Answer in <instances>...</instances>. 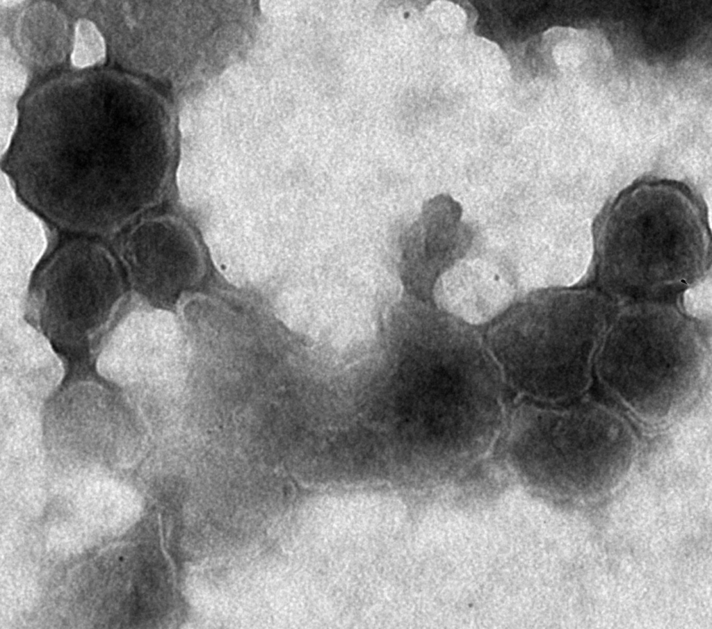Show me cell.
Instances as JSON below:
<instances>
[{
	"label": "cell",
	"mask_w": 712,
	"mask_h": 629,
	"mask_svg": "<svg viewBox=\"0 0 712 629\" xmlns=\"http://www.w3.org/2000/svg\"><path fill=\"white\" fill-rule=\"evenodd\" d=\"M177 226L165 218L138 219L125 229L118 243L116 254L131 293L144 304H163L170 298L172 263L180 259L175 256L194 250L179 251L191 241L185 234L181 236L184 231L175 240Z\"/></svg>",
	"instance_id": "6"
},
{
	"label": "cell",
	"mask_w": 712,
	"mask_h": 629,
	"mask_svg": "<svg viewBox=\"0 0 712 629\" xmlns=\"http://www.w3.org/2000/svg\"><path fill=\"white\" fill-rule=\"evenodd\" d=\"M711 329L670 302L623 304L597 352V377L642 421L668 423L699 395L711 366Z\"/></svg>",
	"instance_id": "1"
},
{
	"label": "cell",
	"mask_w": 712,
	"mask_h": 629,
	"mask_svg": "<svg viewBox=\"0 0 712 629\" xmlns=\"http://www.w3.org/2000/svg\"><path fill=\"white\" fill-rule=\"evenodd\" d=\"M682 311L700 325L711 329V281L705 275L681 293Z\"/></svg>",
	"instance_id": "9"
},
{
	"label": "cell",
	"mask_w": 712,
	"mask_h": 629,
	"mask_svg": "<svg viewBox=\"0 0 712 629\" xmlns=\"http://www.w3.org/2000/svg\"><path fill=\"white\" fill-rule=\"evenodd\" d=\"M116 254L79 237L57 247L31 282L26 318L57 351L95 356L120 317L131 291Z\"/></svg>",
	"instance_id": "2"
},
{
	"label": "cell",
	"mask_w": 712,
	"mask_h": 629,
	"mask_svg": "<svg viewBox=\"0 0 712 629\" xmlns=\"http://www.w3.org/2000/svg\"><path fill=\"white\" fill-rule=\"evenodd\" d=\"M531 297L496 324L492 343L508 350L540 348L551 384L561 398L590 386L595 358L614 313L613 301L590 288L551 291Z\"/></svg>",
	"instance_id": "3"
},
{
	"label": "cell",
	"mask_w": 712,
	"mask_h": 629,
	"mask_svg": "<svg viewBox=\"0 0 712 629\" xmlns=\"http://www.w3.org/2000/svg\"><path fill=\"white\" fill-rule=\"evenodd\" d=\"M105 51L104 38L95 25L88 19H80L75 29L72 64L80 68L93 65L104 58Z\"/></svg>",
	"instance_id": "8"
},
{
	"label": "cell",
	"mask_w": 712,
	"mask_h": 629,
	"mask_svg": "<svg viewBox=\"0 0 712 629\" xmlns=\"http://www.w3.org/2000/svg\"><path fill=\"white\" fill-rule=\"evenodd\" d=\"M47 221L18 194L1 170V318L24 316L31 282L51 242Z\"/></svg>",
	"instance_id": "5"
},
{
	"label": "cell",
	"mask_w": 712,
	"mask_h": 629,
	"mask_svg": "<svg viewBox=\"0 0 712 629\" xmlns=\"http://www.w3.org/2000/svg\"><path fill=\"white\" fill-rule=\"evenodd\" d=\"M15 102L1 101V156L9 149L17 127Z\"/></svg>",
	"instance_id": "11"
},
{
	"label": "cell",
	"mask_w": 712,
	"mask_h": 629,
	"mask_svg": "<svg viewBox=\"0 0 712 629\" xmlns=\"http://www.w3.org/2000/svg\"><path fill=\"white\" fill-rule=\"evenodd\" d=\"M5 56L1 58V101L15 102L23 92L26 74L17 56L5 43Z\"/></svg>",
	"instance_id": "10"
},
{
	"label": "cell",
	"mask_w": 712,
	"mask_h": 629,
	"mask_svg": "<svg viewBox=\"0 0 712 629\" xmlns=\"http://www.w3.org/2000/svg\"><path fill=\"white\" fill-rule=\"evenodd\" d=\"M438 279L434 294L449 316L471 325L487 322L508 309L516 291L498 271L481 263H461Z\"/></svg>",
	"instance_id": "7"
},
{
	"label": "cell",
	"mask_w": 712,
	"mask_h": 629,
	"mask_svg": "<svg viewBox=\"0 0 712 629\" xmlns=\"http://www.w3.org/2000/svg\"><path fill=\"white\" fill-rule=\"evenodd\" d=\"M607 231L597 242L601 288L622 304L668 302L707 273V242L699 231Z\"/></svg>",
	"instance_id": "4"
}]
</instances>
